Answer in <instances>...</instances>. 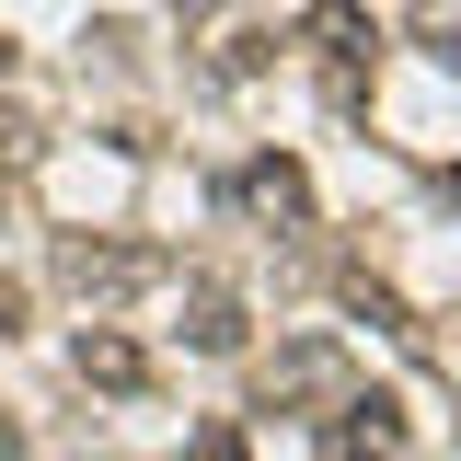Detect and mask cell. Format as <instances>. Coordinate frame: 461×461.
<instances>
[{
  "label": "cell",
  "instance_id": "6da1fadb",
  "mask_svg": "<svg viewBox=\"0 0 461 461\" xmlns=\"http://www.w3.org/2000/svg\"><path fill=\"white\" fill-rule=\"evenodd\" d=\"M69 369H81V381H104V393H139V381H150V357H139V346L115 335V323H81Z\"/></svg>",
  "mask_w": 461,
  "mask_h": 461
},
{
  "label": "cell",
  "instance_id": "5b68a950",
  "mask_svg": "<svg viewBox=\"0 0 461 461\" xmlns=\"http://www.w3.org/2000/svg\"><path fill=\"white\" fill-rule=\"evenodd\" d=\"M185 335L208 346V357H242V300H230L220 277H196V300H185Z\"/></svg>",
  "mask_w": 461,
  "mask_h": 461
},
{
  "label": "cell",
  "instance_id": "3957f363",
  "mask_svg": "<svg viewBox=\"0 0 461 461\" xmlns=\"http://www.w3.org/2000/svg\"><path fill=\"white\" fill-rule=\"evenodd\" d=\"M230 196H242L254 220H312V173H300V162H254Z\"/></svg>",
  "mask_w": 461,
  "mask_h": 461
},
{
  "label": "cell",
  "instance_id": "ba28073f",
  "mask_svg": "<svg viewBox=\"0 0 461 461\" xmlns=\"http://www.w3.org/2000/svg\"><path fill=\"white\" fill-rule=\"evenodd\" d=\"M0 69H12V47H0Z\"/></svg>",
  "mask_w": 461,
  "mask_h": 461
},
{
  "label": "cell",
  "instance_id": "52a82bcc",
  "mask_svg": "<svg viewBox=\"0 0 461 461\" xmlns=\"http://www.w3.org/2000/svg\"><path fill=\"white\" fill-rule=\"evenodd\" d=\"M173 12H208V0H173Z\"/></svg>",
  "mask_w": 461,
  "mask_h": 461
},
{
  "label": "cell",
  "instance_id": "8992f818",
  "mask_svg": "<svg viewBox=\"0 0 461 461\" xmlns=\"http://www.w3.org/2000/svg\"><path fill=\"white\" fill-rule=\"evenodd\" d=\"M23 150H35V139H23V115L0 104V162H23Z\"/></svg>",
  "mask_w": 461,
  "mask_h": 461
},
{
  "label": "cell",
  "instance_id": "277c9868",
  "mask_svg": "<svg viewBox=\"0 0 461 461\" xmlns=\"http://www.w3.org/2000/svg\"><path fill=\"white\" fill-rule=\"evenodd\" d=\"M300 35H312V47H323V58H335V69H357V58H381V23H369L357 0H323V12H312Z\"/></svg>",
  "mask_w": 461,
  "mask_h": 461
},
{
  "label": "cell",
  "instance_id": "7a4b0ae2",
  "mask_svg": "<svg viewBox=\"0 0 461 461\" xmlns=\"http://www.w3.org/2000/svg\"><path fill=\"white\" fill-rule=\"evenodd\" d=\"M58 277H69V288H93V300H115V288H139V277H150V254H115V242H58Z\"/></svg>",
  "mask_w": 461,
  "mask_h": 461
}]
</instances>
